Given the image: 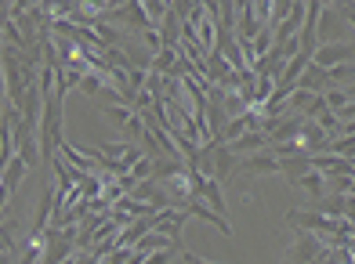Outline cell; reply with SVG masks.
Instances as JSON below:
<instances>
[{"label":"cell","instance_id":"11","mask_svg":"<svg viewBox=\"0 0 355 264\" xmlns=\"http://www.w3.org/2000/svg\"><path fill=\"white\" fill-rule=\"evenodd\" d=\"M243 170L247 174H279V159L272 152H257V156L243 159Z\"/></svg>","mask_w":355,"mask_h":264},{"label":"cell","instance_id":"20","mask_svg":"<svg viewBox=\"0 0 355 264\" xmlns=\"http://www.w3.org/2000/svg\"><path fill=\"white\" fill-rule=\"evenodd\" d=\"M171 261H178V250H159V254H149V261H145V264H171Z\"/></svg>","mask_w":355,"mask_h":264},{"label":"cell","instance_id":"3","mask_svg":"<svg viewBox=\"0 0 355 264\" xmlns=\"http://www.w3.org/2000/svg\"><path fill=\"white\" fill-rule=\"evenodd\" d=\"M348 62H355V44L345 40H330L315 51V65H322V69H337V65H348Z\"/></svg>","mask_w":355,"mask_h":264},{"label":"cell","instance_id":"15","mask_svg":"<svg viewBox=\"0 0 355 264\" xmlns=\"http://www.w3.org/2000/svg\"><path fill=\"white\" fill-rule=\"evenodd\" d=\"M80 91L91 94V98H98V94L105 91V76H102V73H87V76H84V84H80Z\"/></svg>","mask_w":355,"mask_h":264},{"label":"cell","instance_id":"21","mask_svg":"<svg viewBox=\"0 0 355 264\" xmlns=\"http://www.w3.org/2000/svg\"><path fill=\"white\" fill-rule=\"evenodd\" d=\"M145 44H149V51H156V55L167 47L164 40H159V33H156V29H149V33H145Z\"/></svg>","mask_w":355,"mask_h":264},{"label":"cell","instance_id":"22","mask_svg":"<svg viewBox=\"0 0 355 264\" xmlns=\"http://www.w3.org/2000/svg\"><path fill=\"white\" fill-rule=\"evenodd\" d=\"M337 11H341L345 19H348V22L355 26V4H337Z\"/></svg>","mask_w":355,"mask_h":264},{"label":"cell","instance_id":"8","mask_svg":"<svg viewBox=\"0 0 355 264\" xmlns=\"http://www.w3.org/2000/svg\"><path fill=\"white\" fill-rule=\"evenodd\" d=\"M156 33H159V40H164L167 47H182V15L174 11V4H171V15L159 22Z\"/></svg>","mask_w":355,"mask_h":264},{"label":"cell","instance_id":"13","mask_svg":"<svg viewBox=\"0 0 355 264\" xmlns=\"http://www.w3.org/2000/svg\"><path fill=\"white\" fill-rule=\"evenodd\" d=\"M123 15L131 19V26H138V29H145V33H149V29L156 26V22L149 19V11H145L141 0H131V4H123Z\"/></svg>","mask_w":355,"mask_h":264},{"label":"cell","instance_id":"6","mask_svg":"<svg viewBox=\"0 0 355 264\" xmlns=\"http://www.w3.org/2000/svg\"><path fill=\"white\" fill-rule=\"evenodd\" d=\"M330 84H334V80H330V69H322V65H315V62H312L309 69L301 73V80H297V87L309 91V94H327Z\"/></svg>","mask_w":355,"mask_h":264},{"label":"cell","instance_id":"10","mask_svg":"<svg viewBox=\"0 0 355 264\" xmlns=\"http://www.w3.org/2000/svg\"><path fill=\"white\" fill-rule=\"evenodd\" d=\"M315 210L319 213H327L330 221H345V213H348V195H334V192H327L322 200L315 203Z\"/></svg>","mask_w":355,"mask_h":264},{"label":"cell","instance_id":"24","mask_svg":"<svg viewBox=\"0 0 355 264\" xmlns=\"http://www.w3.org/2000/svg\"><path fill=\"white\" fill-rule=\"evenodd\" d=\"M348 98H352V102H355V84H352V87H348Z\"/></svg>","mask_w":355,"mask_h":264},{"label":"cell","instance_id":"17","mask_svg":"<svg viewBox=\"0 0 355 264\" xmlns=\"http://www.w3.org/2000/svg\"><path fill=\"white\" fill-rule=\"evenodd\" d=\"M322 98H327V109H330V112H341V109H348V102H352L348 91H327Z\"/></svg>","mask_w":355,"mask_h":264},{"label":"cell","instance_id":"18","mask_svg":"<svg viewBox=\"0 0 355 264\" xmlns=\"http://www.w3.org/2000/svg\"><path fill=\"white\" fill-rule=\"evenodd\" d=\"M352 76H355V62H348V65H337V69H330V80H334V84H337V80L345 84V80H352Z\"/></svg>","mask_w":355,"mask_h":264},{"label":"cell","instance_id":"4","mask_svg":"<svg viewBox=\"0 0 355 264\" xmlns=\"http://www.w3.org/2000/svg\"><path fill=\"white\" fill-rule=\"evenodd\" d=\"M261 19H257V4H239V19H236V40L239 44H254V37L261 33Z\"/></svg>","mask_w":355,"mask_h":264},{"label":"cell","instance_id":"14","mask_svg":"<svg viewBox=\"0 0 355 264\" xmlns=\"http://www.w3.org/2000/svg\"><path fill=\"white\" fill-rule=\"evenodd\" d=\"M294 185H297V188H304V192H312V195H319V200H322V195H327V174L309 170L301 181H294Z\"/></svg>","mask_w":355,"mask_h":264},{"label":"cell","instance_id":"23","mask_svg":"<svg viewBox=\"0 0 355 264\" xmlns=\"http://www.w3.org/2000/svg\"><path fill=\"white\" fill-rule=\"evenodd\" d=\"M76 257H80V264H102V261L94 257V254H76Z\"/></svg>","mask_w":355,"mask_h":264},{"label":"cell","instance_id":"16","mask_svg":"<svg viewBox=\"0 0 355 264\" xmlns=\"http://www.w3.org/2000/svg\"><path fill=\"white\" fill-rule=\"evenodd\" d=\"M123 134H127V141L135 145V141H145V134H149V127H145V120H141V116H135L131 123L123 127Z\"/></svg>","mask_w":355,"mask_h":264},{"label":"cell","instance_id":"7","mask_svg":"<svg viewBox=\"0 0 355 264\" xmlns=\"http://www.w3.org/2000/svg\"><path fill=\"white\" fill-rule=\"evenodd\" d=\"M185 210H189V218H200V221H207V225H214L221 236H232V225L225 221L218 210H211V206H207L203 200H189V206H185Z\"/></svg>","mask_w":355,"mask_h":264},{"label":"cell","instance_id":"12","mask_svg":"<svg viewBox=\"0 0 355 264\" xmlns=\"http://www.w3.org/2000/svg\"><path fill=\"white\" fill-rule=\"evenodd\" d=\"M178 55H182V47H164V51L153 58V73L156 76H171L174 65H178Z\"/></svg>","mask_w":355,"mask_h":264},{"label":"cell","instance_id":"19","mask_svg":"<svg viewBox=\"0 0 355 264\" xmlns=\"http://www.w3.org/2000/svg\"><path fill=\"white\" fill-rule=\"evenodd\" d=\"M178 261H182V264H214V261H207V257H200V254L185 250V246H182V250H178Z\"/></svg>","mask_w":355,"mask_h":264},{"label":"cell","instance_id":"9","mask_svg":"<svg viewBox=\"0 0 355 264\" xmlns=\"http://www.w3.org/2000/svg\"><path fill=\"white\" fill-rule=\"evenodd\" d=\"M26 170H29V163H26L22 156H15V159L8 163V167H4V181H0V185H4V195H15V192H19Z\"/></svg>","mask_w":355,"mask_h":264},{"label":"cell","instance_id":"2","mask_svg":"<svg viewBox=\"0 0 355 264\" xmlns=\"http://www.w3.org/2000/svg\"><path fill=\"white\" fill-rule=\"evenodd\" d=\"M185 221H189V210H159L153 218V232L167 236L174 246H182V232H185Z\"/></svg>","mask_w":355,"mask_h":264},{"label":"cell","instance_id":"5","mask_svg":"<svg viewBox=\"0 0 355 264\" xmlns=\"http://www.w3.org/2000/svg\"><path fill=\"white\" fill-rule=\"evenodd\" d=\"M330 134L322 130L315 120H304V127H301V145H304V152L309 156H322V152H330Z\"/></svg>","mask_w":355,"mask_h":264},{"label":"cell","instance_id":"1","mask_svg":"<svg viewBox=\"0 0 355 264\" xmlns=\"http://www.w3.org/2000/svg\"><path fill=\"white\" fill-rule=\"evenodd\" d=\"M322 254H327V246H322V236H315V232H301V228H297V239H294V246L286 250V261H283V264H319Z\"/></svg>","mask_w":355,"mask_h":264}]
</instances>
